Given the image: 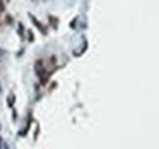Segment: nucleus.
Masks as SVG:
<instances>
[{"label": "nucleus", "mask_w": 159, "mask_h": 149, "mask_svg": "<svg viewBox=\"0 0 159 149\" xmlns=\"http://www.w3.org/2000/svg\"><path fill=\"white\" fill-rule=\"evenodd\" d=\"M0 11H4V4H2V0H0Z\"/></svg>", "instance_id": "f257e3e1"}, {"label": "nucleus", "mask_w": 159, "mask_h": 149, "mask_svg": "<svg viewBox=\"0 0 159 149\" xmlns=\"http://www.w3.org/2000/svg\"><path fill=\"white\" fill-rule=\"evenodd\" d=\"M0 142H1V139H0Z\"/></svg>", "instance_id": "f03ea898"}]
</instances>
